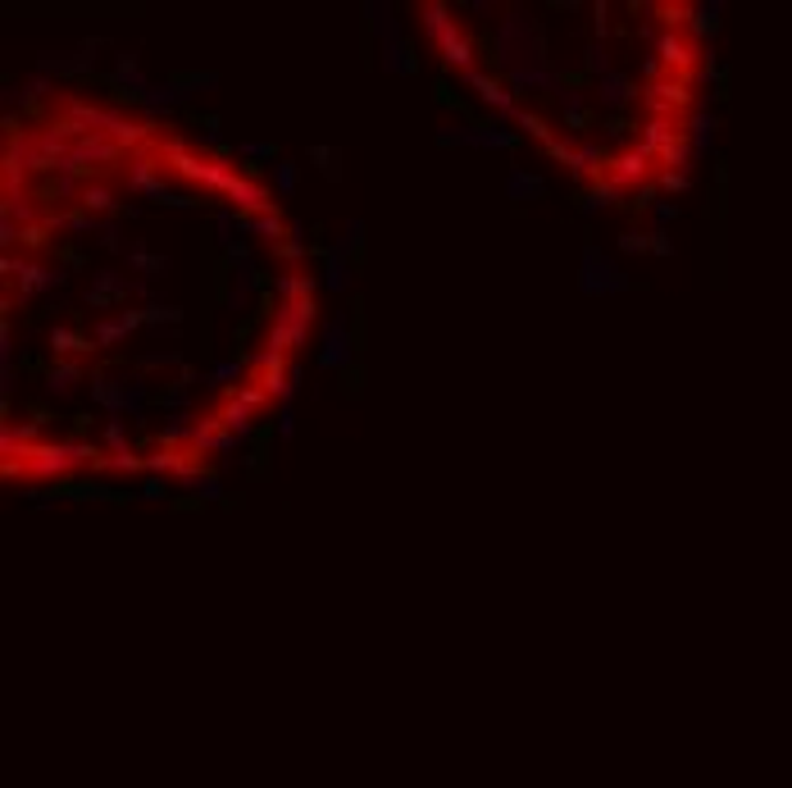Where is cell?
Returning <instances> with one entry per match:
<instances>
[{"label": "cell", "mask_w": 792, "mask_h": 788, "mask_svg": "<svg viewBox=\"0 0 792 788\" xmlns=\"http://www.w3.org/2000/svg\"><path fill=\"white\" fill-rule=\"evenodd\" d=\"M419 28H424V37L433 42V51L442 55L447 69H456L460 77L473 73V46H469L465 28L447 14V6H424V10H419Z\"/></svg>", "instance_id": "obj_1"}, {"label": "cell", "mask_w": 792, "mask_h": 788, "mask_svg": "<svg viewBox=\"0 0 792 788\" xmlns=\"http://www.w3.org/2000/svg\"><path fill=\"white\" fill-rule=\"evenodd\" d=\"M579 288H583V297L624 292V288H628V273H624L611 256H602L597 247H587V251H583V269H579Z\"/></svg>", "instance_id": "obj_2"}, {"label": "cell", "mask_w": 792, "mask_h": 788, "mask_svg": "<svg viewBox=\"0 0 792 788\" xmlns=\"http://www.w3.org/2000/svg\"><path fill=\"white\" fill-rule=\"evenodd\" d=\"M346 361H351V329H346V320H333L324 333V346H320V370L337 374V370H346Z\"/></svg>", "instance_id": "obj_3"}, {"label": "cell", "mask_w": 792, "mask_h": 788, "mask_svg": "<svg viewBox=\"0 0 792 788\" xmlns=\"http://www.w3.org/2000/svg\"><path fill=\"white\" fill-rule=\"evenodd\" d=\"M506 196H510V201H538L542 183H538L533 174H524V169H510V174H506Z\"/></svg>", "instance_id": "obj_4"}, {"label": "cell", "mask_w": 792, "mask_h": 788, "mask_svg": "<svg viewBox=\"0 0 792 788\" xmlns=\"http://www.w3.org/2000/svg\"><path fill=\"white\" fill-rule=\"evenodd\" d=\"M346 283H351V265H346V251H329V260H324V288L329 292H346Z\"/></svg>", "instance_id": "obj_5"}, {"label": "cell", "mask_w": 792, "mask_h": 788, "mask_svg": "<svg viewBox=\"0 0 792 788\" xmlns=\"http://www.w3.org/2000/svg\"><path fill=\"white\" fill-rule=\"evenodd\" d=\"M383 64H387L392 73H402V77H410V73L419 69V60L410 55V46H406V42H396V46H383Z\"/></svg>", "instance_id": "obj_6"}, {"label": "cell", "mask_w": 792, "mask_h": 788, "mask_svg": "<svg viewBox=\"0 0 792 788\" xmlns=\"http://www.w3.org/2000/svg\"><path fill=\"white\" fill-rule=\"evenodd\" d=\"M273 183H279V196H296V169L292 165H273Z\"/></svg>", "instance_id": "obj_7"}, {"label": "cell", "mask_w": 792, "mask_h": 788, "mask_svg": "<svg viewBox=\"0 0 792 788\" xmlns=\"http://www.w3.org/2000/svg\"><path fill=\"white\" fill-rule=\"evenodd\" d=\"M619 251H638V256L652 251V232H624V238H619Z\"/></svg>", "instance_id": "obj_8"}, {"label": "cell", "mask_w": 792, "mask_h": 788, "mask_svg": "<svg viewBox=\"0 0 792 788\" xmlns=\"http://www.w3.org/2000/svg\"><path fill=\"white\" fill-rule=\"evenodd\" d=\"M310 155H314V160H320V169H324V174H329V178H337V165H333V160H337V155H333V151H329V146H314V151H310Z\"/></svg>", "instance_id": "obj_9"}, {"label": "cell", "mask_w": 792, "mask_h": 788, "mask_svg": "<svg viewBox=\"0 0 792 788\" xmlns=\"http://www.w3.org/2000/svg\"><path fill=\"white\" fill-rule=\"evenodd\" d=\"M237 151H242V155H251V160H269V155H273V146H264V142H242Z\"/></svg>", "instance_id": "obj_10"}, {"label": "cell", "mask_w": 792, "mask_h": 788, "mask_svg": "<svg viewBox=\"0 0 792 788\" xmlns=\"http://www.w3.org/2000/svg\"><path fill=\"white\" fill-rule=\"evenodd\" d=\"M292 433H296V415L283 406V411H279V438H292Z\"/></svg>", "instance_id": "obj_11"}, {"label": "cell", "mask_w": 792, "mask_h": 788, "mask_svg": "<svg viewBox=\"0 0 792 788\" xmlns=\"http://www.w3.org/2000/svg\"><path fill=\"white\" fill-rule=\"evenodd\" d=\"M652 251H656V256H669L675 247H669V238H665V232H652Z\"/></svg>", "instance_id": "obj_12"}]
</instances>
